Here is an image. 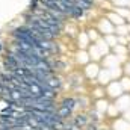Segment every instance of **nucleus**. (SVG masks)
Masks as SVG:
<instances>
[{
	"label": "nucleus",
	"mask_w": 130,
	"mask_h": 130,
	"mask_svg": "<svg viewBox=\"0 0 130 130\" xmlns=\"http://www.w3.org/2000/svg\"><path fill=\"white\" fill-rule=\"evenodd\" d=\"M44 82H45V85H47L48 88H52L53 91H55L56 88H59V86H61V80H59V79H55V77H50V76H48Z\"/></svg>",
	"instance_id": "f257e3e1"
},
{
	"label": "nucleus",
	"mask_w": 130,
	"mask_h": 130,
	"mask_svg": "<svg viewBox=\"0 0 130 130\" xmlns=\"http://www.w3.org/2000/svg\"><path fill=\"white\" fill-rule=\"evenodd\" d=\"M74 5L77 8H80L82 11H86V9H91L92 0H74Z\"/></svg>",
	"instance_id": "f03ea898"
},
{
	"label": "nucleus",
	"mask_w": 130,
	"mask_h": 130,
	"mask_svg": "<svg viewBox=\"0 0 130 130\" xmlns=\"http://www.w3.org/2000/svg\"><path fill=\"white\" fill-rule=\"evenodd\" d=\"M62 106H64V107H67V109H70V110H73V107H74V100H71V98H67V100H64Z\"/></svg>",
	"instance_id": "7ed1b4c3"
},
{
	"label": "nucleus",
	"mask_w": 130,
	"mask_h": 130,
	"mask_svg": "<svg viewBox=\"0 0 130 130\" xmlns=\"http://www.w3.org/2000/svg\"><path fill=\"white\" fill-rule=\"evenodd\" d=\"M70 112H71L70 109H67V107H64V106H62V107L59 109V112H58V115H59L61 118H64V117H67V115H70Z\"/></svg>",
	"instance_id": "20e7f679"
},
{
	"label": "nucleus",
	"mask_w": 130,
	"mask_h": 130,
	"mask_svg": "<svg viewBox=\"0 0 130 130\" xmlns=\"http://www.w3.org/2000/svg\"><path fill=\"white\" fill-rule=\"evenodd\" d=\"M36 3H38V0H32V2H30V9H36Z\"/></svg>",
	"instance_id": "39448f33"
},
{
	"label": "nucleus",
	"mask_w": 130,
	"mask_h": 130,
	"mask_svg": "<svg viewBox=\"0 0 130 130\" xmlns=\"http://www.w3.org/2000/svg\"><path fill=\"white\" fill-rule=\"evenodd\" d=\"M76 124H85V118H77L76 120Z\"/></svg>",
	"instance_id": "423d86ee"
},
{
	"label": "nucleus",
	"mask_w": 130,
	"mask_h": 130,
	"mask_svg": "<svg viewBox=\"0 0 130 130\" xmlns=\"http://www.w3.org/2000/svg\"><path fill=\"white\" fill-rule=\"evenodd\" d=\"M0 50H2V45H0Z\"/></svg>",
	"instance_id": "0eeeda50"
}]
</instances>
